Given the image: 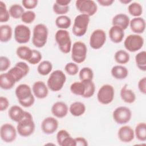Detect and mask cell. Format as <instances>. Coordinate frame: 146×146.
Masks as SVG:
<instances>
[{
	"instance_id": "1",
	"label": "cell",
	"mask_w": 146,
	"mask_h": 146,
	"mask_svg": "<svg viewBox=\"0 0 146 146\" xmlns=\"http://www.w3.org/2000/svg\"><path fill=\"white\" fill-rule=\"evenodd\" d=\"M30 87L26 84H21L15 88V93L19 103L24 107L32 106L35 102L34 95Z\"/></svg>"
},
{
	"instance_id": "2",
	"label": "cell",
	"mask_w": 146,
	"mask_h": 146,
	"mask_svg": "<svg viewBox=\"0 0 146 146\" xmlns=\"http://www.w3.org/2000/svg\"><path fill=\"white\" fill-rule=\"evenodd\" d=\"M35 128V125L32 115L26 111L24 118L18 123L17 125V132L22 137H28L34 133Z\"/></svg>"
},
{
	"instance_id": "3",
	"label": "cell",
	"mask_w": 146,
	"mask_h": 146,
	"mask_svg": "<svg viewBox=\"0 0 146 146\" xmlns=\"http://www.w3.org/2000/svg\"><path fill=\"white\" fill-rule=\"evenodd\" d=\"M48 30L47 26L43 23L35 25L33 29L32 43L37 48H42L47 43Z\"/></svg>"
},
{
	"instance_id": "4",
	"label": "cell",
	"mask_w": 146,
	"mask_h": 146,
	"mask_svg": "<svg viewBox=\"0 0 146 146\" xmlns=\"http://www.w3.org/2000/svg\"><path fill=\"white\" fill-rule=\"evenodd\" d=\"M66 81L65 74L62 70H56L50 74L47 82V86L51 91L57 92L63 88Z\"/></svg>"
},
{
	"instance_id": "5",
	"label": "cell",
	"mask_w": 146,
	"mask_h": 146,
	"mask_svg": "<svg viewBox=\"0 0 146 146\" xmlns=\"http://www.w3.org/2000/svg\"><path fill=\"white\" fill-rule=\"evenodd\" d=\"M55 41L59 50L64 53L68 54L71 50V40L70 33L66 30H58L55 34Z\"/></svg>"
},
{
	"instance_id": "6",
	"label": "cell",
	"mask_w": 146,
	"mask_h": 146,
	"mask_svg": "<svg viewBox=\"0 0 146 146\" xmlns=\"http://www.w3.org/2000/svg\"><path fill=\"white\" fill-rule=\"evenodd\" d=\"M90 20V17L87 15L82 14L78 15L75 18L72 28L74 35L78 37L83 36L87 32Z\"/></svg>"
},
{
	"instance_id": "7",
	"label": "cell",
	"mask_w": 146,
	"mask_h": 146,
	"mask_svg": "<svg viewBox=\"0 0 146 146\" xmlns=\"http://www.w3.org/2000/svg\"><path fill=\"white\" fill-rule=\"evenodd\" d=\"M71 58L75 63H82L86 59L87 48L86 44L80 41L75 42L71 47Z\"/></svg>"
},
{
	"instance_id": "8",
	"label": "cell",
	"mask_w": 146,
	"mask_h": 146,
	"mask_svg": "<svg viewBox=\"0 0 146 146\" xmlns=\"http://www.w3.org/2000/svg\"><path fill=\"white\" fill-rule=\"evenodd\" d=\"M144 44V38L139 34H130L124 40V46L127 50L135 52L140 50Z\"/></svg>"
},
{
	"instance_id": "9",
	"label": "cell",
	"mask_w": 146,
	"mask_h": 146,
	"mask_svg": "<svg viewBox=\"0 0 146 146\" xmlns=\"http://www.w3.org/2000/svg\"><path fill=\"white\" fill-rule=\"evenodd\" d=\"M115 90L110 84H104L99 90L97 94L98 102L102 104H108L111 103L114 98Z\"/></svg>"
},
{
	"instance_id": "10",
	"label": "cell",
	"mask_w": 146,
	"mask_h": 146,
	"mask_svg": "<svg viewBox=\"0 0 146 146\" xmlns=\"http://www.w3.org/2000/svg\"><path fill=\"white\" fill-rule=\"evenodd\" d=\"M75 6L81 14L89 17L94 15L98 10L96 3L92 0H77L75 2Z\"/></svg>"
},
{
	"instance_id": "11",
	"label": "cell",
	"mask_w": 146,
	"mask_h": 146,
	"mask_svg": "<svg viewBox=\"0 0 146 146\" xmlns=\"http://www.w3.org/2000/svg\"><path fill=\"white\" fill-rule=\"evenodd\" d=\"M112 117L117 124H124L130 121L132 117V112L127 107L120 106L114 110Z\"/></svg>"
},
{
	"instance_id": "12",
	"label": "cell",
	"mask_w": 146,
	"mask_h": 146,
	"mask_svg": "<svg viewBox=\"0 0 146 146\" xmlns=\"http://www.w3.org/2000/svg\"><path fill=\"white\" fill-rule=\"evenodd\" d=\"M30 70L29 65L24 62H17L15 66L10 68L8 72L13 77L15 82H19L26 76Z\"/></svg>"
},
{
	"instance_id": "13",
	"label": "cell",
	"mask_w": 146,
	"mask_h": 146,
	"mask_svg": "<svg viewBox=\"0 0 146 146\" xmlns=\"http://www.w3.org/2000/svg\"><path fill=\"white\" fill-rule=\"evenodd\" d=\"M14 34L15 41L20 44L29 42L31 38V30L25 25H17L14 29Z\"/></svg>"
},
{
	"instance_id": "14",
	"label": "cell",
	"mask_w": 146,
	"mask_h": 146,
	"mask_svg": "<svg viewBox=\"0 0 146 146\" xmlns=\"http://www.w3.org/2000/svg\"><path fill=\"white\" fill-rule=\"evenodd\" d=\"M106 41V34L102 29L95 30L90 35V46L95 50L103 47Z\"/></svg>"
},
{
	"instance_id": "15",
	"label": "cell",
	"mask_w": 146,
	"mask_h": 146,
	"mask_svg": "<svg viewBox=\"0 0 146 146\" xmlns=\"http://www.w3.org/2000/svg\"><path fill=\"white\" fill-rule=\"evenodd\" d=\"M17 130L11 124L5 123L2 124L0 128V136L4 142L11 143L17 137Z\"/></svg>"
},
{
	"instance_id": "16",
	"label": "cell",
	"mask_w": 146,
	"mask_h": 146,
	"mask_svg": "<svg viewBox=\"0 0 146 146\" xmlns=\"http://www.w3.org/2000/svg\"><path fill=\"white\" fill-rule=\"evenodd\" d=\"M58 125V121L55 117L48 116L44 118L42 121L41 129L44 133L51 135L56 132Z\"/></svg>"
},
{
	"instance_id": "17",
	"label": "cell",
	"mask_w": 146,
	"mask_h": 146,
	"mask_svg": "<svg viewBox=\"0 0 146 146\" xmlns=\"http://www.w3.org/2000/svg\"><path fill=\"white\" fill-rule=\"evenodd\" d=\"M56 141L60 146H75V138H72L65 129H61L58 132Z\"/></svg>"
},
{
	"instance_id": "18",
	"label": "cell",
	"mask_w": 146,
	"mask_h": 146,
	"mask_svg": "<svg viewBox=\"0 0 146 146\" xmlns=\"http://www.w3.org/2000/svg\"><path fill=\"white\" fill-rule=\"evenodd\" d=\"M119 139L123 143H129L135 137L133 129L129 125H124L120 127L117 132Z\"/></svg>"
},
{
	"instance_id": "19",
	"label": "cell",
	"mask_w": 146,
	"mask_h": 146,
	"mask_svg": "<svg viewBox=\"0 0 146 146\" xmlns=\"http://www.w3.org/2000/svg\"><path fill=\"white\" fill-rule=\"evenodd\" d=\"M34 95L38 99H44L48 94V88L43 81L35 82L32 87Z\"/></svg>"
},
{
	"instance_id": "20",
	"label": "cell",
	"mask_w": 146,
	"mask_h": 146,
	"mask_svg": "<svg viewBox=\"0 0 146 146\" xmlns=\"http://www.w3.org/2000/svg\"><path fill=\"white\" fill-rule=\"evenodd\" d=\"M51 111L55 117L63 118L67 115L68 107L63 102H56L52 105Z\"/></svg>"
},
{
	"instance_id": "21",
	"label": "cell",
	"mask_w": 146,
	"mask_h": 146,
	"mask_svg": "<svg viewBox=\"0 0 146 146\" xmlns=\"http://www.w3.org/2000/svg\"><path fill=\"white\" fill-rule=\"evenodd\" d=\"M131 30L136 34L144 33L145 29V21L141 17H135L129 22Z\"/></svg>"
},
{
	"instance_id": "22",
	"label": "cell",
	"mask_w": 146,
	"mask_h": 146,
	"mask_svg": "<svg viewBox=\"0 0 146 146\" xmlns=\"http://www.w3.org/2000/svg\"><path fill=\"white\" fill-rule=\"evenodd\" d=\"M25 111H24L21 107L14 105L11 106L8 111L9 117L13 121L18 123L21 121L25 117Z\"/></svg>"
},
{
	"instance_id": "23",
	"label": "cell",
	"mask_w": 146,
	"mask_h": 146,
	"mask_svg": "<svg viewBox=\"0 0 146 146\" xmlns=\"http://www.w3.org/2000/svg\"><path fill=\"white\" fill-rule=\"evenodd\" d=\"M129 22V18L127 15L120 13L116 14L113 17L112 24V26H117L124 30L128 27Z\"/></svg>"
},
{
	"instance_id": "24",
	"label": "cell",
	"mask_w": 146,
	"mask_h": 146,
	"mask_svg": "<svg viewBox=\"0 0 146 146\" xmlns=\"http://www.w3.org/2000/svg\"><path fill=\"white\" fill-rule=\"evenodd\" d=\"M109 36L112 42L120 43L124 38V31L117 26H112L109 30Z\"/></svg>"
},
{
	"instance_id": "25",
	"label": "cell",
	"mask_w": 146,
	"mask_h": 146,
	"mask_svg": "<svg viewBox=\"0 0 146 146\" xmlns=\"http://www.w3.org/2000/svg\"><path fill=\"white\" fill-rule=\"evenodd\" d=\"M16 82L13 77L7 72L0 75V87L3 90H10L15 85Z\"/></svg>"
},
{
	"instance_id": "26",
	"label": "cell",
	"mask_w": 146,
	"mask_h": 146,
	"mask_svg": "<svg viewBox=\"0 0 146 146\" xmlns=\"http://www.w3.org/2000/svg\"><path fill=\"white\" fill-rule=\"evenodd\" d=\"M112 76L119 80L125 79L128 75V70L127 68L122 65L114 66L111 71Z\"/></svg>"
},
{
	"instance_id": "27",
	"label": "cell",
	"mask_w": 146,
	"mask_h": 146,
	"mask_svg": "<svg viewBox=\"0 0 146 146\" xmlns=\"http://www.w3.org/2000/svg\"><path fill=\"white\" fill-rule=\"evenodd\" d=\"M127 85L125 84L121 88L120 91V97L124 102L131 104L135 101L136 95L132 90L127 88Z\"/></svg>"
},
{
	"instance_id": "28",
	"label": "cell",
	"mask_w": 146,
	"mask_h": 146,
	"mask_svg": "<svg viewBox=\"0 0 146 146\" xmlns=\"http://www.w3.org/2000/svg\"><path fill=\"white\" fill-rule=\"evenodd\" d=\"M69 111L72 116L78 117L83 115L86 111V106L80 102L72 103L69 108Z\"/></svg>"
},
{
	"instance_id": "29",
	"label": "cell",
	"mask_w": 146,
	"mask_h": 146,
	"mask_svg": "<svg viewBox=\"0 0 146 146\" xmlns=\"http://www.w3.org/2000/svg\"><path fill=\"white\" fill-rule=\"evenodd\" d=\"M13 30L10 26L3 25L0 26V40L2 43L9 42L12 37Z\"/></svg>"
},
{
	"instance_id": "30",
	"label": "cell",
	"mask_w": 146,
	"mask_h": 146,
	"mask_svg": "<svg viewBox=\"0 0 146 146\" xmlns=\"http://www.w3.org/2000/svg\"><path fill=\"white\" fill-rule=\"evenodd\" d=\"M16 54L20 59L28 62L32 56L33 50L27 46H21L17 48Z\"/></svg>"
},
{
	"instance_id": "31",
	"label": "cell",
	"mask_w": 146,
	"mask_h": 146,
	"mask_svg": "<svg viewBox=\"0 0 146 146\" xmlns=\"http://www.w3.org/2000/svg\"><path fill=\"white\" fill-rule=\"evenodd\" d=\"M70 91L74 95L83 96L86 91V86L84 82L80 81L72 83L70 86Z\"/></svg>"
},
{
	"instance_id": "32",
	"label": "cell",
	"mask_w": 146,
	"mask_h": 146,
	"mask_svg": "<svg viewBox=\"0 0 146 146\" xmlns=\"http://www.w3.org/2000/svg\"><path fill=\"white\" fill-rule=\"evenodd\" d=\"M56 26L60 30H66L69 28L71 25V20L67 15H59L55 19Z\"/></svg>"
},
{
	"instance_id": "33",
	"label": "cell",
	"mask_w": 146,
	"mask_h": 146,
	"mask_svg": "<svg viewBox=\"0 0 146 146\" xmlns=\"http://www.w3.org/2000/svg\"><path fill=\"white\" fill-rule=\"evenodd\" d=\"M135 135L140 141L146 140V124L144 122L139 123L137 124L135 129Z\"/></svg>"
},
{
	"instance_id": "34",
	"label": "cell",
	"mask_w": 146,
	"mask_h": 146,
	"mask_svg": "<svg viewBox=\"0 0 146 146\" xmlns=\"http://www.w3.org/2000/svg\"><path fill=\"white\" fill-rule=\"evenodd\" d=\"M52 69V64L48 60H43L39 63L37 67L38 72L43 76L49 74Z\"/></svg>"
},
{
	"instance_id": "35",
	"label": "cell",
	"mask_w": 146,
	"mask_h": 146,
	"mask_svg": "<svg viewBox=\"0 0 146 146\" xmlns=\"http://www.w3.org/2000/svg\"><path fill=\"white\" fill-rule=\"evenodd\" d=\"M114 59L116 63L124 64L129 62L130 56L126 51L123 50H119L115 53Z\"/></svg>"
},
{
	"instance_id": "36",
	"label": "cell",
	"mask_w": 146,
	"mask_h": 146,
	"mask_svg": "<svg viewBox=\"0 0 146 146\" xmlns=\"http://www.w3.org/2000/svg\"><path fill=\"white\" fill-rule=\"evenodd\" d=\"M135 62L138 68L143 71H146V52L141 51L135 56Z\"/></svg>"
},
{
	"instance_id": "37",
	"label": "cell",
	"mask_w": 146,
	"mask_h": 146,
	"mask_svg": "<svg viewBox=\"0 0 146 146\" xmlns=\"http://www.w3.org/2000/svg\"><path fill=\"white\" fill-rule=\"evenodd\" d=\"M9 11L10 16L14 19L21 18L23 14L25 12L23 7L19 4H14L11 5Z\"/></svg>"
},
{
	"instance_id": "38",
	"label": "cell",
	"mask_w": 146,
	"mask_h": 146,
	"mask_svg": "<svg viewBox=\"0 0 146 146\" xmlns=\"http://www.w3.org/2000/svg\"><path fill=\"white\" fill-rule=\"evenodd\" d=\"M128 13L135 17H139L143 13L142 6L137 2H131L128 7Z\"/></svg>"
},
{
	"instance_id": "39",
	"label": "cell",
	"mask_w": 146,
	"mask_h": 146,
	"mask_svg": "<svg viewBox=\"0 0 146 146\" xmlns=\"http://www.w3.org/2000/svg\"><path fill=\"white\" fill-rule=\"evenodd\" d=\"M79 77L81 81L92 80L94 72L92 70L88 67L82 68L79 72Z\"/></svg>"
},
{
	"instance_id": "40",
	"label": "cell",
	"mask_w": 146,
	"mask_h": 146,
	"mask_svg": "<svg viewBox=\"0 0 146 146\" xmlns=\"http://www.w3.org/2000/svg\"><path fill=\"white\" fill-rule=\"evenodd\" d=\"M83 82H84L86 86V91L83 97L84 98H90L95 93V85L92 80H84Z\"/></svg>"
},
{
	"instance_id": "41",
	"label": "cell",
	"mask_w": 146,
	"mask_h": 146,
	"mask_svg": "<svg viewBox=\"0 0 146 146\" xmlns=\"http://www.w3.org/2000/svg\"><path fill=\"white\" fill-rule=\"evenodd\" d=\"M9 11L7 9L6 4L2 1H0V22H6L10 19Z\"/></svg>"
},
{
	"instance_id": "42",
	"label": "cell",
	"mask_w": 146,
	"mask_h": 146,
	"mask_svg": "<svg viewBox=\"0 0 146 146\" xmlns=\"http://www.w3.org/2000/svg\"><path fill=\"white\" fill-rule=\"evenodd\" d=\"M35 18L36 14L35 12L32 10H27L24 12L21 19L23 22L26 24H30L34 21Z\"/></svg>"
},
{
	"instance_id": "43",
	"label": "cell",
	"mask_w": 146,
	"mask_h": 146,
	"mask_svg": "<svg viewBox=\"0 0 146 146\" xmlns=\"http://www.w3.org/2000/svg\"><path fill=\"white\" fill-rule=\"evenodd\" d=\"M65 71L70 75H75L79 72V67L76 63L70 62L66 64L64 67Z\"/></svg>"
},
{
	"instance_id": "44",
	"label": "cell",
	"mask_w": 146,
	"mask_h": 146,
	"mask_svg": "<svg viewBox=\"0 0 146 146\" xmlns=\"http://www.w3.org/2000/svg\"><path fill=\"white\" fill-rule=\"evenodd\" d=\"M52 9L54 12L58 15H63L67 13L69 11V6H61L60 5L57 4L56 3H54L52 6Z\"/></svg>"
},
{
	"instance_id": "45",
	"label": "cell",
	"mask_w": 146,
	"mask_h": 146,
	"mask_svg": "<svg viewBox=\"0 0 146 146\" xmlns=\"http://www.w3.org/2000/svg\"><path fill=\"white\" fill-rule=\"evenodd\" d=\"M42 58V56L40 51L34 49L33 50L32 56L30 59L28 61V62L31 64L35 65L40 63Z\"/></svg>"
},
{
	"instance_id": "46",
	"label": "cell",
	"mask_w": 146,
	"mask_h": 146,
	"mask_svg": "<svg viewBox=\"0 0 146 146\" xmlns=\"http://www.w3.org/2000/svg\"><path fill=\"white\" fill-rule=\"evenodd\" d=\"M10 59L5 56H0V71H6L10 66Z\"/></svg>"
},
{
	"instance_id": "47",
	"label": "cell",
	"mask_w": 146,
	"mask_h": 146,
	"mask_svg": "<svg viewBox=\"0 0 146 146\" xmlns=\"http://www.w3.org/2000/svg\"><path fill=\"white\" fill-rule=\"evenodd\" d=\"M23 6L27 9H33L38 5L37 0H23L22 1Z\"/></svg>"
},
{
	"instance_id": "48",
	"label": "cell",
	"mask_w": 146,
	"mask_h": 146,
	"mask_svg": "<svg viewBox=\"0 0 146 146\" xmlns=\"http://www.w3.org/2000/svg\"><path fill=\"white\" fill-rule=\"evenodd\" d=\"M9 106V102L7 98L1 96L0 97V111H3L7 109Z\"/></svg>"
},
{
	"instance_id": "49",
	"label": "cell",
	"mask_w": 146,
	"mask_h": 146,
	"mask_svg": "<svg viewBox=\"0 0 146 146\" xmlns=\"http://www.w3.org/2000/svg\"><path fill=\"white\" fill-rule=\"evenodd\" d=\"M138 88L140 92L146 94V77L140 79L138 82Z\"/></svg>"
},
{
	"instance_id": "50",
	"label": "cell",
	"mask_w": 146,
	"mask_h": 146,
	"mask_svg": "<svg viewBox=\"0 0 146 146\" xmlns=\"http://www.w3.org/2000/svg\"><path fill=\"white\" fill-rule=\"evenodd\" d=\"M75 146H87L88 143L87 140L83 137H78L75 138Z\"/></svg>"
},
{
	"instance_id": "51",
	"label": "cell",
	"mask_w": 146,
	"mask_h": 146,
	"mask_svg": "<svg viewBox=\"0 0 146 146\" xmlns=\"http://www.w3.org/2000/svg\"><path fill=\"white\" fill-rule=\"evenodd\" d=\"M114 0H98L97 2L99 4L102 6H110L113 2Z\"/></svg>"
},
{
	"instance_id": "52",
	"label": "cell",
	"mask_w": 146,
	"mask_h": 146,
	"mask_svg": "<svg viewBox=\"0 0 146 146\" xmlns=\"http://www.w3.org/2000/svg\"><path fill=\"white\" fill-rule=\"evenodd\" d=\"M55 2L61 6H68L70 3L71 2V1L70 0H56L55 1Z\"/></svg>"
},
{
	"instance_id": "53",
	"label": "cell",
	"mask_w": 146,
	"mask_h": 146,
	"mask_svg": "<svg viewBox=\"0 0 146 146\" xmlns=\"http://www.w3.org/2000/svg\"><path fill=\"white\" fill-rule=\"evenodd\" d=\"M120 2L123 4H128L132 2L131 0H120Z\"/></svg>"
}]
</instances>
